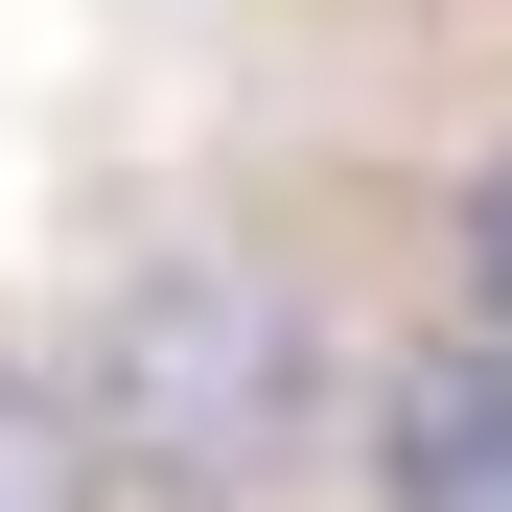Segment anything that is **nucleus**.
<instances>
[{"label":"nucleus","mask_w":512,"mask_h":512,"mask_svg":"<svg viewBox=\"0 0 512 512\" xmlns=\"http://www.w3.org/2000/svg\"><path fill=\"white\" fill-rule=\"evenodd\" d=\"M70 443H94V512H256L326 443V303L210 233L117 256V303L70 326Z\"/></svg>","instance_id":"1"},{"label":"nucleus","mask_w":512,"mask_h":512,"mask_svg":"<svg viewBox=\"0 0 512 512\" xmlns=\"http://www.w3.org/2000/svg\"><path fill=\"white\" fill-rule=\"evenodd\" d=\"M373 489L396 512H512V350H489V326L373 396Z\"/></svg>","instance_id":"2"},{"label":"nucleus","mask_w":512,"mask_h":512,"mask_svg":"<svg viewBox=\"0 0 512 512\" xmlns=\"http://www.w3.org/2000/svg\"><path fill=\"white\" fill-rule=\"evenodd\" d=\"M0 512H94V443H70V373L0 350Z\"/></svg>","instance_id":"3"},{"label":"nucleus","mask_w":512,"mask_h":512,"mask_svg":"<svg viewBox=\"0 0 512 512\" xmlns=\"http://www.w3.org/2000/svg\"><path fill=\"white\" fill-rule=\"evenodd\" d=\"M466 280H489V350H512V163L466 187Z\"/></svg>","instance_id":"4"}]
</instances>
